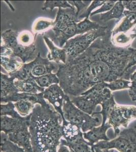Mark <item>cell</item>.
Returning a JSON list of instances; mask_svg holds the SVG:
<instances>
[{
    "mask_svg": "<svg viewBox=\"0 0 136 152\" xmlns=\"http://www.w3.org/2000/svg\"><path fill=\"white\" fill-rule=\"evenodd\" d=\"M112 33L111 28L73 61L59 64L56 74L66 95L78 96L96 84L122 78L131 54L130 47L114 45Z\"/></svg>",
    "mask_w": 136,
    "mask_h": 152,
    "instance_id": "6da1fadb",
    "label": "cell"
},
{
    "mask_svg": "<svg viewBox=\"0 0 136 152\" xmlns=\"http://www.w3.org/2000/svg\"><path fill=\"white\" fill-rule=\"evenodd\" d=\"M29 131L33 152H57L62 137V116L50 104H36L32 112Z\"/></svg>",
    "mask_w": 136,
    "mask_h": 152,
    "instance_id": "7a4b0ae2",
    "label": "cell"
},
{
    "mask_svg": "<svg viewBox=\"0 0 136 152\" xmlns=\"http://www.w3.org/2000/svg\"><path fill=\"white\" fill-rule=\"evenodd\" d=\"M119 20L113 21L108 23L99 29L89 31L83 35H79L68 40L62 48L67 53V62H70L77 57L89 48L91 44L101 37L105 36L113 26Z\"/></svg>",
    "mask_w": 136,
    "mask_h": 152,
    "instance_id": "3957f363",
    "label": "cell"
},
{
    "mask_svg": "<svg viewBox=\"0 0 136 152\" xmlns=\"http://www.w3.org/2000/svg\"><path fill=\"white\" fill-rule=\"evenodd\" d=\"M112 91L104 82L98 83L78 96H69L74 105L90 115L95 112L96 106L112 96Z\"/></svg>",
    "mask_w": 136,
    "mask_h": 152,
    "instance_id": "277c9868",
    "label": "cell"
},
{
    "mask_svg": "<svg viewBox=\"0 0 136 152\" xmlns=\"http://www.w3.org/2000/svg\"><path fill=\"white\" fill-rule=\"evenodd\" d=\"M62 110L65 119L79 126L83 132H86L102 124L98 114L93 113L90 115L81 111L74 105L68 95H65L64 99Z\"/></svg>",
    "mask_w": 136,
    "mask_h": 152,
    "instance_id": "5b68a950",
    "label": "cell"
},
{
    "mask_svg": "<svg viewBox=\"0 0 136 152\" xmlns=\"http://www.w3.org/2000/svg\"><path fill=\"white\" fill-rule=\"evenodd\" d=\"M18 33L16 31L8 29L2 31L1 38L3 43L2 45L11 49L13 52L14 56L20 58L23 64L31 62L36 58L39 53H38L36 43L26 46L21 45L18 42Z\"/></svg>",
    "mask_w": 136,
    "mask_h": 152,
    "instance_id": "8992f818",
    "label": "cell"
},
{
    "mask_svg": "<svg viewBox=\"0 0 136 152\" xmlns=\"http://www.w3.org/2000/svg\"><path fill=\"white\" fill-rule=\"evenodd\" d=\"M93 146L101 150L115 149L119 152H136V130L134 128L125 129L113 140L100 141Z\"/></svg>",
    "mask_w": 136,
    "mask_h": 152,
    "instance_id": "52a82bcc",
    "label": "cell"
},
{
    "mask_svg": "<svg viewBox=\"0 0 136 152\" xmlns=\"http://www.w3.org/2000/svg\"><path fill=\"white\" fill-rule=\"evenodd\" d=\"M136 119V107L116 104L109 114L107 122L114 129L115 137L121 132L120 128H127L131 121Z\"/></svg>",
    "mask_w": 136,
    "mask_h": 152,
    "instance_id": "ba28073f",
    "label": "cell"
},
{
    "mask_svg": "<svg viewBox=\"0 0 136 152\" xmlns=\"http://www.w3.org/2000/svg\"><path fill=\"white\" fill-rule=\"evenodd\" d=\"M79 22L75 7L73 8H59L53 28L48 31L42 33V35L50 38L52 41L65 31L69 26Z\"/></svg>",
    "mask_w": 136,
    "mask_h": 152,
    "instance_id": "9c48e42d",
    "label": "cell"
},
{
    "mask_svg": "<svg viewBox=\"0 0 136 152\" xmlns=\"http://www.w3.org/2000/svg\"><path fill=\"white\" fill-rule=\"evenodd\" d=\"M21 69L30 79L34 80L35 78L53 72L56 74L59 69V64L54 61H50L47 58L42 57L39 53L34 61L28 64H24Z\"/></svg>",
    "mask_w": 136,
    "mask_h": 152,
    "instance_id": "30bf717a",
    "label": "cell"
},
{
    "mask_svg": "<svg viewBox=\"0 0 136 152\" xmlns=\"http://www.w3.org/2000/svg\"><path fill=\"white\" fill-rule=\"evenodd\" d=\"M43 94L44 99L48 100L53 105L55 111L61 115L62 121L65 120L64 118L62 107L66 94L62 88L57 84H55L46 88L44 91L43 92Z\"/></svg>",
    "mask_w": 136,
    "mask_h": 152,
    "instance_id": "8fae6325",
    "label": "cell"
},
{
    "mask_svg": "<svg viewBox=\"0 0 136 152\" xmlns=\"http://www.w3.org/2000/svg\"><path fill=\"white\" fill-rule=\"evenodd\" d=\"M7 135L9 140L24 149L26 152H33L29 125L24 126L17 131Z\"/></svg>",
    "mask_w": 136,
    "mask_h": 152,
    "instance_id": "7c38bea8",
    "label": "cell"
},
{
    "mask_svg": "<svg viewBox=\"0 0 136 152\" xmlns=\"http://www.w3.org/2000/svg\"><path fill=\"white\" fill-rule=\"evenodd\" d=\"M30 118V114L19 119L7 116H1V131L8 134L20 129L24 126H29Z\"/></svg>",
    "mask_w": 136,
    "mask_h": 152,
    "instance_id": "4fadbf2b",
    "label": "cell"
},
{
    "mask_svg": "<svg viewBox=\"0 0 136 152\" xmlns=\"http://www.w3.org/2000/svg\"><path fill=\"white\" fill-rule=\"evenodd\" d=\"M62 137L68 143H74L85 139L83 132L79 126L69 122L66 120L62 121Z\"/></svg>",
    "mask_w": 136,
    "mask_h": 152,
    "instance_id": "5bb4252c",
    "label": "cell"
},
{
    "mask_svg": "<svg viewBox=\"0 0 136 152\" xmlns=\"http://www.w3.org/2000/svg\"><path fill=\"white\" fill-rule=\"evenodd\" d=\"M110 128H112V127L107 122L105 125L101 124L88 132H83V137L85 140H88L92 146L100 141H109L110 140L107 137L106 133L107 130Z\"/></svg>",
    "mask_w": 136,
    "mask_h": 152,
    "instance_id": "9a60e30c",
    "label": "cell"
},
{
    "mask_svg": "<svg viewBox=\"0 0 136 152\" xmlns=\"http://www.w3.org/2000/svg\"><path fill=\"white\" fill-rule=\"evenodd\" d=\"M22 99L29 100L34 104H40L41 105H48L49 104L45 101L43 97V92L39 94H28V93H16L10 96L1 99L2 104L10 102H17Z\"/></svg>",
    "mask_w": 136,
    "mask_h": 152,
    "instance_id": "2e32d148",
    "label": "cell"
},
{
    "mask_svg": "<svg viewBox=\"0 0 136 152\" xmlns=\"http://www.w3.org/2000/svg\"><path fill=\"white\" fill-rule=\"evenodd\" d=\"M45 43L49 48V52L47 58L50 61H54L58 64L67 63V53L65 49L57 48L54 45L53 42L49 38L45 36H43Z\"/></svg>",
    "mask_w": 136,
    "mask_h": 152,
    "instance_id": "e0dca14e",
    "label": "cell"
},
{
    "mask_svg": "<svg viewBox=\"0 0 136 152\" xmlns=\"http://www.w3.org/2000/svg\"><path fill=\"white\" fill-rule=\"evenodd\" d=\"M124 7L121 1H117L115 5L106 13L100 14L98 19L96 20L97 23H108V21L113 19H117V20H120L121 18L124 17ZM101 24V23H100Z\"/></svg>",
    "mask_w": 136,
    "mask_h": 152,
    "instance_id": "ac0fdd59",
    "label": "cell"
},
{
    "mask_svg": "<svg viewBox=\"0 0 136 152\" xmlns=\"http://www.w3.org/2000/svg\"><path fill=\"white\" fill-rule=\"evenodd\" d=\"M14 80L8 74L1 73V99L19 92L14 84Z\"/></svg>",
    "mask_w": 136,
    "mask_h": 152,
    "instance_id": "d6986e66",
    "label": "cell"
},
{
    "mask_svg": "<svg viewBox=\"0 0 136 152\" xmlns=\"http://www.w3.org/2000/svg\"><path fill=\"white\" fill-rule=\"evenodd\" d=\"M125 16L122 23L112 31V36L118 33H128V31L136 24V12L125 10L124 12Z\"/></svg>",
    "mask_w": 136,
    "mask_h": 152,
    "instance_id": "ffe728a7",
    "label": "cell"
},
{
    "mask_svg": "<svg viewBox=\"0 0 136 152\" xmlns=\"http://www.w3.org/2000/svg\"><path fill=\"white\" fill-rule=\"evenodd\" d=\"M14 84L17 89L21 93L38 94V92H43L45 89L40 87L37 83L33 80H28L25 81L16 80Z\"/></svg>",
    "mask_w": 136,
    "mask_h": 152,
    "instance_id": "44dd1931",
    "label": "cell"
},
{
    "mask_svg": "<svg viewBox=\"0 0 136 152\" xmlns=\"http://www.w3.org/2000/svg\"><path fill=\"white\" fill-rule=\"evenodd\" d=\"M17 57L12 56L10 57L1 56V65L9 74L14 73L23 66V63L17 61Z\"/></svg>",
    "mask_w": 136,
    "mask_h": 152,
    "instance_id": "7402d4cb",
    "label": "cell"
},
{
    "mask_svg": "<svg viewBox=\"0 0 136 152\" xmlns=\"http://www.w3.org/2000/svg\"><path fill=\"white\" fill-rule=\"evenodd\" d=\"M136 37V34H129L120 33L112 36V42L116 46L123 48L129 47L132 42Z\"/></svg>",
    "mask_w": 136,
    "mask_h": 152,
    "instance_id": "603a6c76",
    "label": "cell"
},
{
    "mask_svg": "<svg viewBox=\"0 0 136 152\" xmlns=\"http://www.w3.org/2000/svg\"><path fill=\"white\" fill-rule=\"evenodd\" d=\"M1 152H26L24 149L11 142L4 132L1 133Z\"/></svg>",
    "mask_w": 136,
    "mask_h": 152,
    "instance_id": "cb8c5ba5",
    "label": "cell"
},
{
    "mask_svg": "<svg viewBox=\"0 0 136 152\" xmlns=\"http://www.w3.org/2000/svg\"><path fill=\"white\" fill-rule=\"evenodd\" d=\"M103 25L95 21H91L89 18H85L77 23V35H83L89 31L99 29Z\"/></svg>",
    "mask_w": 136,
    "mask_h": 152,
    "instance_id": "d4e9b609",
    "label": "cell"
},
{
    "mask_svg": "<svg viewBox=\"0 0 136 152\" xmlns=\"http://www.w3.org/2000/svg\"><path fill=\"white\" fill-rule=\"evenodd\" d=\"M34 80L40 87L44 89L48 88L53 84H58L60 83L59 78L57 74L55 73L49 74L35 78Z\"/></svg>",
    "mask_w": 136,
    "mask_h": 152,
    "instance_id": "484cf974",
    "label": "cell"
},
{
    "mask_svg": "<svg viewBox=\"0 0 136 152\" xmlns=\"http://www.w3.org/2000/svg\"><path fill=\"white\" fill-rule=\"evenodd\" d=\"M116 104L115 101L114 95H112L110 99H108L107 100L104 101L101 105L102 106V110L99 112H95L93 113L94 114L102 115V125H105L107 123L108 117L109 114L111 110L114 105Z\"/></svg>",
    "mask_w": 136,
    "mask_h": 152,
    "instance_id": "4316f807",
    "label": "cell"
},
{
    "mask_svg": "<svg viewBox=\"0 0 136 152\" xmlns=\"http://www.w3.org/2000/svg\"><path fill=\"white\" fill-rule=\"evenodd\" d=\"M14 105L21 116L26 117L31 113L35 104L29 100L22 99L16 102Z\"/></svg>",
    "mask_w": 136,
    "mask_h": 152,
    "instance_id": "83f0119b",
    "label": "cell"
},
{
    "mask_svg": "<svg viewBox=\"0 0 136 152\" xmlns=\"http://www.w3.org/2000/svg\"><path fill=\"white\" fill-rule=\"evenodd\" d=\"M131 50V54L128 65L124 72L122 79L130 81V77L132 74L134 73V70L135 69V66H136V49L129 47Z\"/></svg>",
    "mask_w": 136,
    "mask_h": 152,
    "instance_id": "f1b7e54d",
    "label": "cell"
},
{
    "mask_svg": "<svg viewBox=\"0 0 136 152\" xmlns=\"http://www.w3.org/2000/svg\"><path fill=\"white\" fill-rule=\"evenodd\" d=\"M104 84L106 87L113 91L116 90L129 89L131 86V81L121 78L110 83L104 82Z\"/></svg>",
    "mask_w": 136,
    "mask_h": 152,
    "instance_id": "f546056e",
    "label": "cell"
},
{
    "mask_svg": "<svg viewBox=\"0 0 136 152\" xmlns=\"http://www.w3.org/2000/svg\"><path fill=\"white\" fill-rule=\"evenodd\" d=\"M73 8V6L70 5L67 1H46L43 4L42 8V10H46L47 9H50L51 12L55 8Z\"/></svg>",
    "mask_w": 136,
    "mask_h": 152,
    "instance_id": "4dcf8cb0",
    "label": "cell"
},
{
    "mask_svg": "<svg viewBox=\"0 0 136 152\" xmlns=\"http://www.w3.org/2000/svg\"><path fill=\"white\" fill-rule=\"evenodd\" d=\"M15 105L13 102H7V104H1V116H10V117L16 119L21 118L23 116L15 110Z\"/></svg>",
    "mask_w": 136,
    "mask_h": 152,
    "instance_id": "1f68e13d",
    "label": "cell"
},
{
    "mask_svg": "<svg viewBox=\"0 0 136 152\" xmlns=\"http://www.w3.org/2000/svg\"><path fill=\"white\" fill-rule=\"evenodd\" d=\"M38 34H34L29 31H24L19 33L18 36V40L19 43L24 46H29L35 43V40Z\"/></svg>",
    "mask_w": 136,
    "mask_h": 152,
    "instance_id": "d6a6232c",
    "label": "cell"
},
{
    "mask_svg": "<svg viewBox=\"0 0 136 152\" xmlns=\"http://www.w3.org/2000/svg\"><path fill=\"white\" fill-rule=\"evenodd\" d=\"M54 21L50 19L39 18L37 19L33 26V30L35 34L42 31H45L51 26H54Z\"/></svg>",
    "mask_w": 136,
    "mask_h": 152,
    "instance_id": "836d02e7",
    "label": "cell"
},
{
    "mask_svg": "<svg viewBox=\"0 0 136 152\" xmlns=\"http://www.w3.org/2000/svg\"><path fill=\"white\" fill-rule=\"evenodd\" d=\"M106 1H94L91 2V4L88 6V8L85 10L78 17V19L80 21V20L83 18H88L90 14L92 13V11L94 9H96L97 7H100L103 5Z\"/></svg>",
    "mask_w": 136,
    "mask_h": 152,
    "instance_id": "e575fe53",
    "label": "cell"
},
{
    "mask_svg": "<svg viewBox=\"0 0 136 152\" xmlns=\"http://www.w3.org/2000/svg\"><path fill=\"white\" fill-rule=\"evenodd\" d=\"M91 1H68L70 5L76 8V15L78 18L88 8L89 4ZM80 21V20H79Z\"/></svg>",
    "mask_w": 136,
    "mask_h": 152,
    "instance_id": "d590c367",
    "label": "cell"
},
{
    "mask_svg": "<svg viewBox=\"0 0 136 152\" xmlns=\"http://www.w3.org/2000/svg\"><path fill=\"white\" fill-rule=\"evenodd\" d=\"M117 1H106L103 5L101 6L100 8L97 9L96 10L92 12L90 14V17L94 15L95 14H99L101 13H103L106 11H109L112 9V8L115 5Z\"/></svg>",
    "mask_w": 136,
    "mask_h": 152,
    "instance_id": "8d00e7d4",
    "label": "cell"
},
{
    "mask_svg": "<svg viewBox=\"0 0 136 152\" xmlns=\"http://www.w3.org/2000/svg\"><path fill=\"white\" fill-rule=\"evenodd\" d=\"M131 86L129 89V94L131 100L136 102V72L132 74L130 77Z\"/></svg>",
    "mask_w": 136,
    "mask_h": 152,
    "instance_id": "74e56055",
    "label": "cell"
},
{
    "mask_svg": "<svg viewBox=\"0 0 136 152\" xmlns=\"http://www.w3.org/2000/svg\"><path fill=\"white\" fill-rule=\"evenodd\" d=\"M124 8L131 12H136V1H122Z\"/></svg>",
    "mask_w": 136,
    "mask_h": 152,
    "instance_id": "f35d334b",
    "label": "cell"
},
{
    "mask_svg": "<svg viewBox=\"0 0 136 152\" xmlns=\"http://www.w3.org/2000/svg\"><path fill=\"white\" fill-rule=\"evenodd\" d=\"M57 152H74V151L67 145H64L60 143Z\"/></svg>",
    "mask_w": 136,
    "mask_h": 152,
    "instance_id": "ab89813d",
    "label": "cell"
},
{
    "mask_svg": "<svg viewBox=\"0 0 136 152\" xmlns=\"http://www.w3.org/2000/svg\"><path fill=\"white\" fill-rule=\"evenodd\" d=\"M92 147H93L95 152H108L109 150H101V149H98L97 148L94 147L93 146H92Z\"/></svg>",
    "mask_w": 136,
    "mask_h": 152,
    "instance_id": "60d3db41",
    "label": "cell"
},
{
    "mask_svg": "<svg viewBox=\"0 0 136 152\" xmlns=\"http://www.w3.org/2000/svg\"><path fill=\"white\" fill-rule=\"evenodd\" d=\"M108 152H114V150L113 149H111V150H109Z\"/></svg>",
    "mask_w": 136,
    "mask_h": 152,
    "instance_id": "b9f144b4",
    "label": "cell"
},
{
    "mask_svg": "<svg viewBox=\"0 0 136 152\" xmlns=\"http://www.w3.org/2000/svg\"><path fill=\"white\" fill-rule=\"evenodd\" d=\"M95 152V151H93V152Z\"/></svg>",
    "mask_w": 136,
    "mask_h": 152,
    "instance_id": "7bdbcfd3",
    "label": "cell"
}]
</instances>
